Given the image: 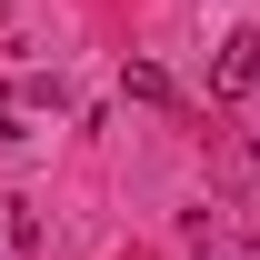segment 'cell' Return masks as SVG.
I'll return each mask as SVG.
<instances>
[{
	"label": "cell",
	"instance_id": "cell-2",
	"mask_svg": "<svg viewBox=\"0 0 260 260\" xmlns=\"http://www.w3.org/2000/svg\"><path fill=\"white\" fill-rule=\"evenodd\" d=\"M120 90H130V100H150V110H170V100H180L160 60H130V70H120Z\"/></svg>",
	"mask_w": 260,
	"mask_h": 260
},
{
	"label": "cell",
	"instance_id": "cell-1",
	"mask_svg": "<svg viewBox=\"0 0 260 260\" xmlns=\"http://www.w3.org/2000/svg\"><path fill=\"white\" fill-rule=\"evenodd\" d=\"M250 90H260V30H230L210 60V100H250Z\"/></svg>",
	"mask_w": 260,
	"mask_h": 260
}]
</instances>
